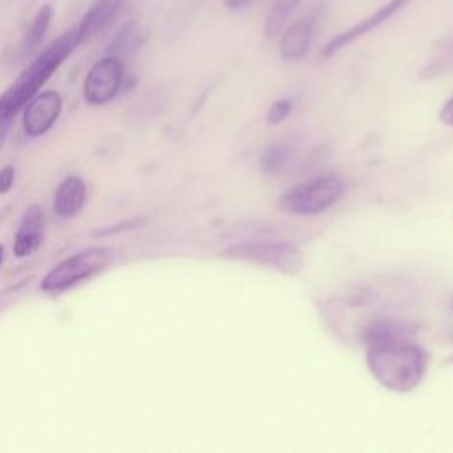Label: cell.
Segmentation results:
<instances>
[{
    "mask_svg": "<svg viewBox=\"0 0 453 453\" xmlns=\"http://www.w3.org/2000/svg\"><path fill=\"white\" fill-rule=\"evenodd\" d=\"M366 365L372 377L386 389L409 393L418 388L428 366V354L400 336L391 326H375L370 334Z\"/></svg>",
    "mask_w": 453,
    "mask_h": 453,
    "instance_id": "cell-1",
    "label": "cell"
},
{
    "mask_svg": "<svg viewBox=\"0 0 453 453\" xmlns=\"http://www.w3.org/2000/svg\"><path fill=\"white\" fill-rule=\"evenodd\" d=\"M80 44L81 37L74 27L46 46L0 96V119L12 120V117L37 94V90Z\"/></svg>",
    "mask_w": 453,
    "mask_h": 453,
    "instance_id": "cell-2",
    "label": "cell"
},
{
    "mask_svg": "<svg viewBox=\"0 0 453 453\" xmlns=\"http://www.w3.org/2000/svg\"><path fill=\"white\" fill-rule=\"evenodd\" d=\"M221 257L234 262L267 267L271 271H276L287 276L297 274L304 265L301 250L283 241H258V242L232 244L221 251Z\"/></svg>",
    "mask_w": 453,
    "mask_h": 453,
    "instance_id": "cell-3",
    "label": "cell"
},
{
    "mask_svg": "<svg viewBox=\"0 0 453 453\" xmlns=\"http://www.w3.org/2000/svg\"><path fill=\"white\" fill-rule=\"evenodd\" d=\"M343 193V179L334 173H324L288 189L280 198L278 207L294 216H317L333 207Z\"/></svg>",
    "mask_w": 453,
    "mask_h": 453,
    "instance_id": "cell-4",
    "label": "cell"
},
{
    "mask_svg": "<svg viewBox=\"0 0 453 453\" xmlns=\"http://www.w3.org/2000/svg\"><path fill=\"white\" fill-rule=\"evenodd\" d=\"M111 260V251L106 248H88L85 251L67 257L55 265L41 281L44 292H60L76 285L81 280L103 271Z\"/></svg>",
    "mask_w": 453,
    "mask_h": 453,
    "instance_id": "cell-5",
    "label": "cell"
},
{
    "mask_svg": "<svg viewBox=\"0 0 453 453\" xmlns=\"http://www.w3.org/2000/svg\"><path fill=\"white\" fill-rule=\"evenodd\" d=\"M122 64L117 57H106L96 62L85 78V101L88 104L110 103L122 87Z\"/></svg>",
    "mask_w": 453,
    "mask_h": 453,
    "instance_id": "cell-6",
    "label": "cell"
},
{
    "mask_svg": "<svg viewBox=\"0 0 453 453\" xmlns=\"http://www.w3.org/2000/svg\"><path fill=\"white\" fill-rule=\"evenodd\" d=\"M411 0H389L384 5H380L377 11H373L370 16L363 18L361 21H357L356 25L349 27L347 30L340 32L338 35H334L322 50V57L329 58L333 55H336L340 50H343L345 46L352 44L354 41L365 37L366 34H370L372 30H375L377 27H380L382 23L389 21L396 12H400L402 9H405V5Z\"/></svg>",
    "mask_w": 453,
    "mask_h": 453,
    "instance_id": "cell-7",
    "label": "cell"
},
{
    "mask_svg": "<svg viewBox=\"0 0 453 453\" xmlns=\"http://www.w3.org/2000/svg\"><path fill=\"white\" fill-rule=\"evenodd\" d=\"M62 110L60 94L55 90H46L39 96H34L25 108L23 127L28 136L44 134L58 119Z\"/></svg>",
    "mask_w": 453,
    "mask_h": 453,
    "instance_id": "cell-8",
    "label": "cell"
},
{
    "mask_svg": "<svg viewBox=\"0 0 453 453\" xmlns=\"http://www.w3.org/2000/svg\"><path fill=\"white\" fill-rule=\"evenodd\" d=\"M124 2L126 0H96L88 7L81 21L76 25L81 42L90 41L92 37L101 34L104 28H108L120 14Z\"/></svg>",
    "mask_w": 453,
    "mask_h": 453,
    "instance_id": "cell-9",
    "label": "cell"
},
{
    "mask_svg": "<svg viewBox=\"0 0 453 453\" xmlns=\"http://www.w3.org/2000/svg\"><path fill=\"white\" fill-rule=\"evenodd\" d=\"M42 234H44V219L42 212L37 205H32L27 209L21 225L16 232L14 237V253L16 257L23 258L32 255L42 242Z\"/></svg>",
    "mask_w": 453,
    "mask_h": 453,
    "instance_id": "cell-10",
    "label": "cell"
},
{
    "mask_svg": "<svg viewBox=\"0 0 453 453\" xmlns=\"http://www.w3.org/2000/svg\"><path fill=\"white\" fill-rule=\"evenodd\" d=\"M313 41V23L310 19L294 21L290 27L285 28L280 39V55L285 62H297L301 60Z\"/></svg>",
    "mask_w": 453,
    "mask_h": 453,
    "instance_id": "cell-11",
    "label": "cell"
},
{
    "mask_svg": "<svg viewBox=\"0 0 453 453\" xmlns=\"http://www.w3.org/2000/svg\"><path fill=\"white\" fill-rule=\"evenodd\" d=\"M87 198V186L78 177H67L60 182L55 200H53V211L60 218H73L80 212Z\"/></svg>",
    "mask_w": 453,
    "mask_h": 453,
    "instance_id": "cell-12",
    "label": "cell"
},
{
    "mask_svg": "<svg viewBox=\"0 0 453 453\" xmlns=\"http://www.w3.org/2000/svg\"><path fill=\"white\" fill-rule=\"evenodd\" d=\"M51 18H53V9L50 5H41L39 11L35 12V16L32 18V21L27 28L25 39H23V51L27 55H32L34 51L39 50V46L50 28Z\"/></svg>",
    "mask_w": 453,
    "mask_h": 453,
    "instance_id": "cell-13",
    "label": "cell"
},
{
    "mask_svg": "<svg viewBox=\"0 0 453 453\" xmlns=\"http://www.w3.org/2000/svg\"><path fill=\"white\" fill-rule=\"evenodd\" d=\"M299 2L301 0H273V5L269 9V14L264 25V35L267 39L278 35L283 30L285 23L288 21L290 14L299 5Z\"/></svg>",
    "mask_w": 453,
    "mask_h": 453,
    "instance_id": "cell-14",
    "label": "cell"
},
{
    "mask_svg": "<svg viewBox=\"0 0 453 453\" xmlns=\"http://www.w3.org/2000/svg\"><path fill=\"white\" fill-rule=\"evenodd\" d=\"M287 157H288V152L283 145H273L264 152L260 163H262L265 172H274V170H280L285 165Z\"/></svg>",
    "mask_w": 453,
    "mask_h": 453,
    "instance_id": "cell-15",
    "label": "cell"
},
{
    "mask_svg": "<svg viewBox=\"0 0 453 453\" xmlns=\"http://www.w3.org/2000/svg\"><path fill=\"white\" fill-rule=\"evenodd\" d=\"M292 110V103L288 99H280V101H274L267 111V122L269 124H280L283 122L288 113Z\"/></svg>",
    "mask_w": 453,
    "mask_h": 453,
    "instance_id": "cell-16",
    "label": "cell"
},
{
    "mask_svg": "<svg viewBox=\"0 0 453 453\" xmlns=\"http://www.w3.org/2000/svg\"><path fill=\"white\" fill-rule=\"evenodd\" d=\"M12 184H14V166L7 165L5 168L0 170V195L11 191Z\"/></svg>",
    "mask_w": 453,
    "mask_h": 453,
    "instance_id": "cell-17",
    "label": "cell"
},
{
    "mask_svg": "<svg viewBox=\"0 0 453 453\" xmlns=\"http://www.w3.org/2000/svg\"><path fill=\"white\" fill-rule=\"evenodd\" d=\"M439 120L444 126H451L453 127V96L442 104V108L439 111Z\"/></svg>",
    "mask_w": 453,
    "mask_h": 453,
    "instance_id": "cell-18",
    "label": "cell"
},
{
    "mask_svg": "<svg viewBox=\"0 0 453 453\" xmlns=\"http://www.w3.org/2000/svg\"><path fill=\"white\" fill-rule=\"evenodd\" d=\"M251 0H225L228 9H242L244 5H248Z\"/></svg>",
    "mask_w": 453,
    "mask_h": 453,
    "instance_id": "cell-19",
    "label": "cell"
},
{
    "mask_svg": "<svg viewBox=\"0 0 453 453\" xmlns=\"http://www.w3.org/2000/svg\"><path fill=\"white\" fill-rule=\"evenodd\" d=\"M9 124H11V120H2V119H0V149H2V145H4V140H5V134H7Z\"/></svg>",
    "mask_w": 453,
    "mask_h": 453,
    "instance_id": "cell-20",
    "label": "cell"
},
{
    "mask_svg": "<svg viewBox=\"0 0 453 453\" xmlns=\"http://www.w3.org/2000/svg\"><path fill=\"white\" fill-rule=\"evenodd\" d=\"M446 60H453V44H451V48H449V53H448V57L441 58V60H439V64H432V65H444V62H446Z\"/></svg>",
    "mask_w": 453,
    "mask_h": 453,
    "instance_id": "cell-21",
    "label": "cell"
},
{
    "mask_svg": "<svg viewBox=\"0 0 453 453\" xmlns=\"http://www.w3.org/2000/svg\"><path fill=\"white\" fill-rule=\"evenodd\" d=\"M2 258H4V246L0 244V264H2Z\"/></svg>",
    "mask_w": 453,
    "mask_h": 453,
    "instance_id": "cell-22",
    "label": "cell"
}]
</instances>
